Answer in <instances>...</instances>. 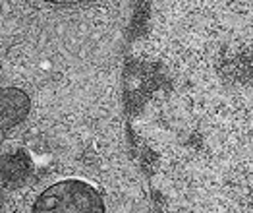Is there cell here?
Returning a JSON list of instances; mask_svg holds the SVG:
<instances>
[{"mask_svg":"<svg viewBox=\"0 0 253 213\" xmlns=\"http://www.w3.org/2000/svg\"><path fill=\"white\" fill-rule=\"evenodd\" d=\"M50 4H82V2H91V0H44Z\"/></svg>","mask_w":253,"mask_h":213,"instance_id":"cell-4","label":"cell"},{"mask_svg":"<svg viewBox=\"0 0 253 213\" xmlns=\"http://www.w3.org/2000/svg\"><path fill=\"white\" fill-rule=\"evenodd\" d=\"M35 213H105L101 194L82 180H62L37 198Z\"/></svg>","mask_w":253,"mask_h":213,"instance_id":"cell-1","label":"cell"},{"mask_svg":"<svg viewBox=\"0 0 253 213\" xmlns=\"http://www.w3.org/2000/svg\"><path fill=\"white\" fill-rule=\"evenodd\" d=\"M31 172V161L25 153H8L2 159V180L4 186H20Z\"/></svg>","mask_w":253,"mask_h":213,"instance_id":"cell-3","label":"cell"},{"mask_svg":"<svg viewBox=\"0 0 253 213\" xmlns=\"http://www.w3.org/2000/svg\"><path fill=\"white\" fill-rule=\"evenodd\" d=\"M27 110H29V99L23 91L14 87H8L2 91V128L4 130L20 124L27 116Z\"/></svg>","mask_w":253,"mask_h":213,"instance_id":"cell-2","label":"cell"}]
</instances>
